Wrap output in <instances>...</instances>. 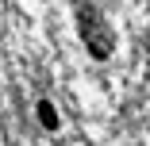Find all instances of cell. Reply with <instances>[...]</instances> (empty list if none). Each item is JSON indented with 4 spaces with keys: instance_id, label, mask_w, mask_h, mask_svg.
Masks as SVG:
<instances>
[{
    "instance_id": "2",
    "label": "cell",
    "mask_w": 150,
    "mask_h": 146,
    "mask_svg": "<svg viewBox=\"0 0 150 146\" xmlns=\"http://www.w3.org/2000/svg\"><path fill=\"white\" fill-rule=\"evenodd\" d=\"M39 123H42L46 131H58V127H62V119H58V108H54L50 100H39Z\"/></svg>"
},
{
    "instance_id": "1",
    "label": "cell",
    "mask_w": 150,
    "mask_h": 146,
    "mask_svg": "<svg viewBox=\"0 0 150 146\" xmlns=\"http://www.w3.org/2000/svg\"><path fill=\"white\" fill-rule=\"evenodd\" d=\"M81 39H85V46H88V54H93V58H108L112 46H115L108 23H104L96 12H81Z\"/></svg>"
}]
</instances>
